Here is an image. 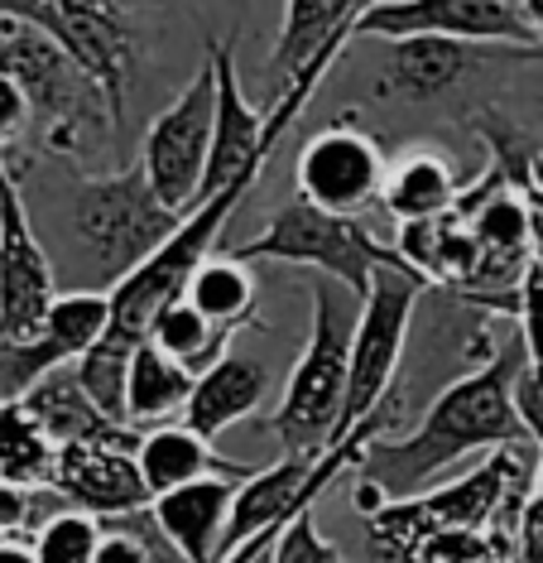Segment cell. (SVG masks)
<instances>
[{
    "label": "cell",
    "instance_id": "277c9868",
    "mask_svg": "<svg viewBox=\"0 0 543 563\" xmlns=\"http://www.w3.org/2000/svg\"><path fill=\"white\" fill-rule=\"evenodd\" d=\"M226 255L236 261H279V265H308L322 279L342 285L346 294H366L370 275L385 271V265H399V255L390 251V241H380L366 222H352V217H328L308 202H284V208L269 217V227L261 236L241 241Z\"/></svg>",
    "mask_w": 543,
    "mask_h": 563
},
{
    "label": "cell",
    "instance_id": "7a4b0ae2",
    "mask_svg": "<svg viewBox=\"0 0 543 563\" xmlns=\"http://www.w3.org/2000/svg\"><path fill=\"white\" fill-rule=\"evenodd\" d=\"M361 299L332 279H313V323L293 362L284 395L269 415V429L284 457H322L342 433L346 409V371H352V332Z\"/></svg>",
    "mask_w": 543,
    "mask_h": 563
},
{
    "label": "cell",
    "instance_id": "cb8c5ba5",
    "mask_svg": "<svg viewBox=\"0 0 543 563\" xmlns=\"http://www.w3.org/2000/svg\"><path fill=\"white\" fill-rule=\"evenodd\" d=\"M97 544H101V520L82 516V510H73V506L44 516L30 530L34 563H92Z\"/></svg>",
    "mask_w": 543,
    "mask_h": 563
},
{
    "label": "cell",
    "instance_id": "8992f818",
    "mask_svg": "<svg viewBox=\"0 0 543 563\" xmlns=\"http://www.w3.org/2000/svg\"><path fill=\"white\" fill-rule=\"evenodd\" d=\"M423 294H429V285H423L413 271H405V265H385V271L370 275V289L361 294V313H356V332H352V371H346L342 433L352 424H361L370 409H380L390 400Z\"/></svg>",
    "mask_w": 543,
    "mask_h": 563
},
{
    "label": "cell",
    "instance_id": "4316f807",
    "mask_svg": "<svg viewBox=\"0 0 543 563\" xmlns=\"http://www.w3.org/2000/svg\"><path fill=\"white\" fill-rule=\"evenodd\" d=\"M500 559H506V549L486 530H437L413 554V563H500Z\"/></svg>",
    "mask_w": 543,
    "mask_h": 563
},
{
    "label": "cell",
    "instance_id": "74e56055",
    "mask_svg": "<svg viewBox=\"0 0 543 563\" xmlns=\"http://www.w3.org/2000/svg\"><path fill=\"white\" fill-rule=\"evenodd\" d=\"M0 169H5V159H0ZM10 169H15V164H10Z\"/></svg>",
    "mask_w": 543,
    "mask_h": 563
},
{
    "label": "cell",
    "instance_id": "ac0fdd59",
    "mask_svg": "<svg viewBox=\"0 0 543 563\" xmlns=\"http://www.w3.org/2000/svg\"><path fill=\"white\" fill-rule=\"evenodd\" d=\"M279 10H284V20H279V40H275V54H269V68H275L284 82H293L318 54L352 40V24L361 10H366V0H289V5H279Z\"/></svg>",
    "mask_w": 543,
    "mask_h": 563
},
{
    "label": "cell",
    "instance_id": "3957f363",
    "mask_svg": "<svg viewBox=\"0 0 543 563\" xmlns=\"http://www.w3.org/2000/svg\"><path fill=\"white\" fill-rule=\"evenodd\" d=\"M73 232L82 241L92 271L101 275V289H111L131 271H140L178 232V217L169 208H159V198L149 194L145 174L135 164V169L77 184Z\"/></svg>",
    "mask_w": 543,
    "mask_h": 563
},
{
    "label": "cell",
    "instance_id": "4fadbf2b",
    "mask_svg": "<svg viewBox=\"0 0 543 563\" xmlns=\"http://www.w3.org/2000/svg\"><path fill=\"white\" fill-rule=\"evenodd\" d=\"M231 477H202L188 482L178 492L149 501V520L159 530V540L174 549L184 563H217L222 559V534L231 520V501H236Z\"/></svg>",
    "mask_w": 543,
    "mask_h": 563
},
{
    "label": "cell",
    "instance_id": "f1b7e54d",
    "mask_svg": "<svg viewBox=\"0 0 543 563\" xmlns=\"http://www.w3.org/2000/svg\"><path fill=\"white\" fill-rule=\"evenodd\" d=\"M34 131V117H30V101H24V92L15 82L0 73V159L10 164V155H15V145L24 135Z\"/></svg>",
    "mask_w": 543,
    "mask_h": 563
},
{
    "label": "cell",
    "instance_id": "9a60e30c",
    "mask_svg": "<svg viewBox=\"0 0 543 563\" xmlns=\"http://www.w3.org/2000/svg\"><path fill=\"white\" fill-rule=\"evenodd\" d=\"M457 198H462V174L457 159L443 155V150L409 145L385 164L380 208L395 217V227L443 222V217L457 212Z\"/></svg>",
    "mask_w": 543,
    "mask_h": 563
},
{
    "label": "cell",
    "instance_id": "8d00e7d4",
    "mask_svg": "<svg viewBox=\"0 0 543 563\" xmlns=\"http://www.w3.org/2000/svg\"><path fill=\"white\" fill-rule=\"evenodd\" d=\"M534 501L543 506V472H539V477H534Z\"/></svg>",
    "mask_w": 543,
    "mask_h": 563
},
{
    "label": "cell",
    "instance_id": "83f0119b",
    "mask_svg": "<svg viewBox=\"0 0 543 563\" xmlns=\"http://www.w3.org/2000/svg\"><path fill=\"white\" fill-rule=\"evenodd\" d=\"M514 332L524 342L529 366L543 371V265L539 261H529L520 289H514Z\"/></svg>",
    "mask_w": 543,
    "mask_h": 563
},
{
    "label": "cell",
    "instance_id": "6da1fadb",
    "mask_svg": "<svg viewBox=\"0 0 543 563\" xmlns=\"http://www.w3.org/2000/svg\"><path fill=\"white\" fill-rule=\"evenodd\" d=\"M520 332L506 338L476 371L457 376L429 405L419 429L399 439H370L361 448V482L380 492V501H409V496L433 492L462 457L496 453V448H520L524 429L514 419V376L524 371Z\"/></svg>",
    "mask_w": 543,
    "mask_h": 563
},
{
    "label": "cell",
    "instance_id": "4dcf8cb0",
    "mask_svg": "<svg viewBox=\"0 0 543 563\" xmlns=\"http://www.w3.org/2000/svg\"><path fill=\"white\" fill-rule=\"evenodd\" d=\"M34 525V501L20 486H0V540L5 534H24Z\"/></svg>",
    "mask_w": 543,
    "mask_h": 563
},
{
    "label": "cell",
    "instance_id": "ffe728a7",
    "mask_svg": "<svg viewBox=\"0 0 543 563\" xmlns=\"http://www.w3.org/2000/svg\"><path fill=\"white\" fill-rule=\"evenodd\" d=\"M476 48L467 44H452V40H399L385 58V73H380V92H395V97H409V101H423V97H437L447 87L462 82V73L472 68Z\"/></svg>",
    "mask_w": 543,
    "mask_h": 563
},
{
    "label": "cell",
    "instance_id": "d6986e66",
    "mask_svg": "<svg viewBox=\"0 0 543 563\" xmlns=\"http://www.w3.org/2000/svg\"><path fill=\"white\" fill-rule=\"evenodd\" d=\"M178 299H184L198 318H207L217 332L236 338L241 328L255 323V309H261V279H255V271L245 261L217 251L192 271V279L184 285Z\"/></svg>",
    "mask_w": 543,
    "mask_h": 563
},
{
    "label": "cell",
    "instance_id": "1f68e13d",
    "mask_svg": "<svg viewBox=\"0 0 543 563\" xmlns=\"http://www.w3.org/2000/svg\"><path fill=\"white\" fill-rule=\"evenodd\" d=\"M520 198H524V217H529V255L543 265V178L524 184Z\"/></svg>",
    "mask_w": 543,
    "mask_h": 563
},
{
    "label": "cell",
    "instance_id": "5b68a950",
    "mask_svg": "<svg viewBox=\"0 0 543 563\" xmlns=\"http://www.w3.org/2000/svg\"><path fill=\"white\" fill-rule=\"evenodd\" d=\"M0 15L30 24L48 44H58V54L101 97L107 121L121 131L125 87H131L135 68V34L121 10L101 5V0H0Z\"/></svg>",
    "mask_w": 543,
    "mask_h": 563
},
{
    "label": "cell",
    "instance_id": "52a82bcc",
    "mask_svg": "<svg viewBox=\"0 0 543 563\" xmlns=\"http://www.w3.org/2000/svg\"><path fill=\"white\" fill-rule=\"evenodd\" d=\"M0 73L24 92L30 101L34 131L44 135L48 150H77L87 125L97 117L101 97L87 87V78L58 54V44H48L30 24L0 15ZM107 117V107H101Z\"/></svg>",
    "mask_w": 543,
    "mask_h": 563
},
{
    "label": "cell",
    "instance_id": "e0dca14e",
    "mask_svg": "<svg viewBox=\"0 0 543 563\" xmlns=\"http://www.w3.org/2000/svg\"><path fill=\"white\" fill-rule=\"evenodd\" d=\"M20 405L38 424V433L54 443V453L58 448H73V443H121V448L140 443L135 429L111 424V419L87 400V390H82V380H77L73 366H58V371H48L44 380H34Z\"/></svg>",
    "mask_w": 543,
    "mask_h": 563
},
{
    "label": "cell",
    "instance_id": "30bf717a",
    "mask_svg": "<svg viewBox=\"0 0 543 563\" xmlns=\"http://www.w3.org/2000/svg\"><path fill=\"white\" fill-rule=\"evenodd\" d=\"M212 101H217V82H212V68L202 63L174 107L149 121L145 150H140V174H145L149 194L178 222L198 208L207 150H212Z\"/></svg>",
    "mask_w": 543,
    "mask_h": 563
},
{
    "label": "cell",
    "instance_id": "2e32d148",
    "mask_svg": "<svg viewBox=\"0 0 543 563\" xmlns=\"http://www.w3.org/2000/svg\"><path fill=\"white\" fill-rule=\"evenodd\" d=\"M135 467H140V482H145L149 501H159V496H169V492H178V486H188V482H202V477L251 482L255 472H261L251 463H231V457H222L188 424H159V429L140 433Z\"/></svg>",
    "mask_w": 543,
    "mask_h": 563
},
{
    "label": "cell",
    "instance_id": "f546056e",
    "mask_svg": "<svg viewBox=\"0 0 543 563\" xmlns=\"http://www.w3.org/2000/svg\"><path fill=\"white\" fill-rule=\"evenodd\" d=\"M514 419H520V429H524V439H534L543 448V371L539 366H529L514 376Z\"/></svg>",
    "mask_w": 543,
    "mask_h": 563
},
{
    "label": "cell",
    "instance_id": "836d02e7",
    "mask_svg": "<svg viewBox=\"0 0 543 563\" xmlns=\"http://www.w3.org/2000/svg\"><path fill=\"white\" fill-rule=\"evenodd\" d=\"M514 563H543V540L534 530L520 525V540H514Z\"/></svg>",
    "mask_w": 543,
    "mask_h": 563
},
{
    "label": "cell",
    "instance_id": "603a6c76",
    "mask_svg": "<svg viewBox=\"0 0 543 563\" xmlns=\"http://www.w3.org/2000/svg\"><path fill=\"white\" fill-rule=\"evenodd\" d=\"M54 477V443L38 433L24 405H0V486H48Z\"/></svg>",
    "mask_w": 543,
    "mask_h": 563
},
{
    "label": "cell",
    "instance_id": "7c38bea8",
    "mask_svg": "<svg viewBox=\"0 0 543 563\" xmlns=\"http://www.w3.org/2000/svg\"><path fill=\"white\" fill-rule=\"evenodd\" d=\"M48 492H58L63 506L82 510V516H92L101 525L149 510V492H145L140 467H135V448H121V443L58 448Z\"/></svg>",
    "mask_w": 543,
    "mask_h": 563
},
{
    "label": "cell",
    "instance_id": "8fae6325",
    "mask_svg": "<svg viewBox=\"0 0 543 563\" xmlns=\"http://www.w3.org/2000/svg\"><path fill=\"white\" fill-rule=\"evenodd\" d=\"M54 299V265L24 212L20 174L0 169V342H34Z\"/></svg>",
    "mask_w": 543,
    "mask_h": 563
},
{
    "label": "cell",
    "instance_id": "d6a6232c",
    "mask_svg": "<svg viewBox=\"0 0 543 563\" xmlns=\"http://www.w3.org/2000/svg\"><path fill=\"white\" fill-rule=\"evenodd\" d=\"M0 563H34L30 534H5V540H0Z\"/></svg>",
    "mask_w": 543,
    "mask_h": 563
},
{
    "label": "cell",
    "instance_id": "484cf974",
    "mask_svg": "<svg viewBox=\"0 0 543 563\" xmlns=\"http://www.w3.org/2000/svg\"><path fill=\"white\" fill-rule=\"evenodd\" d=\"M269 563H352L328 534L318 530V501L293 510V520L275 534V554Z\"/></svg>",
    "mask_w": 543,
    "mask_h": 563
},
{
    "label": "cell",
    "instance_id": "ba28073f",
    "mask_svg": "<svg viewBox=\"0 0 543 563\" xmlns=\"http://www.w3.org/2000/svg\"><path fill=\"white\" fill-rule=\"evenodd\" d=\"M352 40H452L543 54L520 0H366L352 24Z\"/></svg>",
    "mask_w": 543,
    "mask_h": 563
},
{
    "label": "cell",
    "instance_id": "44dd1931",
    "mask_svg": "<svg viewBox=\"0 0 543 563\" xmlns=\"http://www.w3.org/2000/svg\"><path fill=\"white\" fill-rule=\"evenodd\" d=\"M192 395V376L178 362H169L159 347L140 342L131 366H125V424L135 433L169 424L174 415H184Z\"/></svg>",
    "mask_w": 543,
    "mask_h": 563
},
{
    "label": "cell",
    "instance_id": "7402d4cb",
    "mask_svg": "<svg viewBox=\"0 0 543 563\" xmlns=\"http://www.w3.org/2000/svg\"><path fill=\"white\" fill-rule=\"evenodd\" d=\"M149 347H159L169 362H178L188 371L192 380L202 376L207 366H217L222 356L231 352V338L226 332H217L207 318H198L188 309L184 299H174V303H164V313L154 318V328H149Z\"/></svg>",
    "mask_w": 543,
    "mask_h": 563
},
{
    "label": "cell",
    "instance_id": "e575fe53",
    "mask_svg": "<svg viewBox=\"0 0 543 563\" xmlns=\"http://www.w3.org/2000/svg\"><path fill=\"white\" fill-rule=\"evenodd\" d=\"M269 554H275V534H265V540L245 544L241 554H231V559H222V563H269Z\"/></svg>",
    "mask_w": 543,
    "mask_h": 563
},
{
    "label": "cell",
    "instance_id": "d590c367",
    "mask_svg": "<svg viewBox=\"0 0 543 563\" xmlns=\"http://www.w3.org/2000/svg\"><path fill=\"white\" fill-rule=\"evenodd\" d=\"M524 5V20H529V30H534V40L543 48V0H520Z\"/></svg>",
    "mask_w": 543,
    "mask_h": 563
},
{
    "label": "cell",
    "instance_id": "d4e9b609",
    "mask_svg": "<svg viewBox=\"0 0 543 563\" xmlns=\"http://www.w3.org/2000/svg\"><path fill=\"white\" fill-rule=\"evenodd\" d=\"M92 563H184V559L159 540L149 510H140V516L101 525V544H97Z\"/></svg>",
    "mask_w": 543,
    "mask_h": 563
},
{
    "label": "cell",
    "instance_id": "5bb4252c",
    "mask_svg": "<svg viewBox=\"0 0 543 563\" xmlns=\"http://www.w3.org/2000/svg\"><path fill=\"white\" fill-rule=\"evenodd\" d=\"M269 400V366L261 356H245L231 347L217 366H207L198 380H192V395L184 405V424L198 433V439H222L226 429L245 424Z\"/></svg>",
    "mask_w": 543,
    "mask_h": 563
},
{
    "label": "cell",
    "instance_id": "9c48e42d",
    "mask_svg": "<svg viewBox=\"0 0 543 563\" xmlns=\"http://www.w3.org/2000/svg\"><path fill=\"white\" fill-rule=\"evenodd\" d=\"M385 164H390V155H385L380 140L342 117L328 121L299 145L293 188H299V202H308V208L366 222V212L380 202Z\"/></svg>",
    "mask_w": 543,
    "mask_h": 563
}]
</instances>
